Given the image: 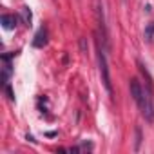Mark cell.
I'll list each match as a JSON object with an SVG mask.
<instances>
[{"label":"cell","mask_w":154,"mask_h":154,"mask_svg":"<svg viewBox=\"0 0 154 154\" xmlns=\"http://www.w3.org/2000/svg\"><path fill=\"white\" fill-rule=\"evenodd\" d=\"M98 65H100V76H102L103 87L107 89L109 94H112V82H111L109 65H107V56H105V51H103V47H102L100 42H98Z\"/></svg>","instance_id":"obj_1"},{"label":"cell","mask_w":154,"mask_h":154,"mask_svg":"<svg viewBox=\"0 0 154 154\" xmlns=\"http://www.w3.org/2000/svg\"><path fill=\"white\" fill-rule=\"evenodd\" d=\"M143 91L145 94H143V103L140 105V111L147 122H154V96L150 89V80H147V85L143 87Z\"/></svg>","instance_id":"obj_2"},{"label":"cell","mask_w":154,"mask_h":154,"mask_svg":"<svg viewBox=\"0 0 154 154\" xmlns=\"http://www.w3.org/2000/svg\"><path fill=\"white\" fill-rule=\"evenodd\" d=\"M129 89H131V96L134 98V102H136L138 107H140V105L143 103V94H145V91H143L140 80H138V78H131V82H129Z\"/></svg>","instance_id":"obj_3"},{"label":"cell","mask_w":154,"mask_h":154,"mask_svg":"<svg viewBox=\"0 0 154 154\" xmlns=\"http://www.w3.org/2000/svg\"><path fill=\"white\" fill-rule=\"evenodd\" d=\"M33 45L38 47V49H42V47L47 45V29H45V27H40V29L36 31L35 40H33Z\"/></svg>","instance_id":"obj_4"},{"label":"cell","mask_w":154,"mask_h":154,"mask_svg":"<svg viewBox=\"0 0 154 154\" xmlns=\"http://www.w3.org/2000/svg\"><path fill=\"white\" fill-rule=\"evenodd\" d=\"M15 54H4L2 56V60H4V72H2V80H4V84H8V80H9V76H11V58H13Z\"/></svg>","instance_id":"obj_5"},{"label":"cell","mask_w":154,"mask_h":154,"mask_svg":"<svg viewBox=\"0 0 154 154\" xmlns=\"http://www.w3.org/2000/svg\"><path fill=\"white\" fill-rule=\"evenodd\" d=\"M0 22H2V27L4 29H8V31H11V29H15L17 27V17L15 15H2V18H0Z\"/></svg>","instance_id":"obj_6"},{"label":"cell","mask_w":154,"mask_h":154,"mask_svg":"<svg viewBox=\"0 0 154 154\" xmlns=\"http://www.w3.org/2000/svg\"><path fill=\"white\" fill-rule=\"evenodd\" d=\"M152 35H154V22H150V24L145 27L143 36H145V40H147V42H152Z\"/></svg>","instance_id":"obj_7"},{"label":"cell","mask_w":154,"mask_h":154,"mask_svg":"<svg viewBox=\"0 0 154 154\" xmlns=\"http://www.w3.org/2000/svg\"><path fill=\"white\" fill-rule=\"evenodd\" d=\"M24 18H26V24H31V11L27 8H24Z\"/></svg>","instance_id":"obj_8"},{"label":"cell","mask_w":154,"mask_h":154,"mask_svg":"<svg viewBox=\"0 0 154 154\" xmlns=\"http://www.w3.org/2000/svg\"><path fill=\"white\" fill-rule=\"evenodd\" d=\"M140 141H141V132H140V129H136V147H134L136 150L140 149Z\"/></svg>","instance_id":"obj_9"}]
</instances>
